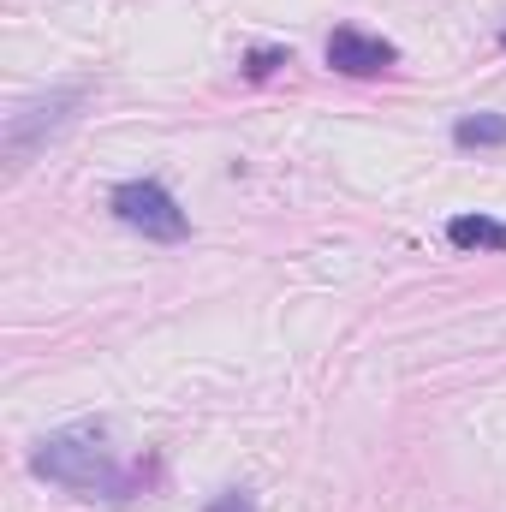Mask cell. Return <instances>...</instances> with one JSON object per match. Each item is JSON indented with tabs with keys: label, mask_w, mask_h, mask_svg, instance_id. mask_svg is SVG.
<instances>
[{
	"label": "cell",
	"mask_w": 506,
	"mask_h": 512,
	"mask_svg": "<svg viewBox=\"0 0 506 512\" xmlns=\"http://www.w3.org/2000/svg\"><path fill=\"white\" fill-rule=\"evenodd\" d=\"M84 84H66V90H48V96H36V102H24V108H12L6 114V126H0V155H6V167L18 173L54 131L72 126V114L84 108Z\"/></svg>",
	"instance_id": "2"
},
{
	"label": "cell",
	"mask_w": 506,
	"mask_h": 512,
	"mask_svg": "<svg viewBox=\"0 0 506 512\" xmlns=\"http://www.w3.org/2000/svg\"><path fill=\"white\" fill-rule=\"evenodd\" d=\"M114 215L126 221L131 233H143V239H185V209L173 203V191L167 185H155V179H126L120 191H114Z\"/></svg>",
	"instance_id": "3"
},
{
	"label": "cell",
	"mask_w": 506,
	"mask_h": 512,
	"mask_svg": "<svg viewBox=\"0 0 506 512\" xmlns=\"http://www.w3.org/2000/svg\"><path fill=\"white\" fill-rule=\"evenodd\" d=\"M501 48H506V30H501Z\"/></svg>",
	"instance_id": "9"
},
{
	"label": "cell",
	"mask_w": 506,
	"mask_h": 512,
	"mask_svg": "<svg viewBox=\"0 0 506 512\" xmlns=\"http://www.w3.org/2000/svg\"><path fill=\"white\" fill-rule=\"evenodd\" d=\"M447 239L459 251H506V221H495V215H453Z\"/></svg>",
	"instance_id": "5"
},
{
	"label": "cell",
	"mask_w": 506,
	"mask_h": 512,
	"mask_svg": "<svg viewBox=\"0 0 506 512\" xmlns=\"http://www.w3.org/2000/svg\"><path fill=\"white\" fill-rule=\"evenodd\" d=\"M393 60H399V48L381 42V36H370V30H358V24H340V30L328 36V66L346 72V78H376Z\"/></svg>",
	"instance_id": "4"
},
{
	"label": "cell",
	"mask_w": 506,
	"mask_h": 512,
	"mask_svg": "<svg viewBox=\"0 0 506 512\" xmlns=\"http://www.w3.org/2000/svg\"><path fill=\"white\" fill-rule=\"evenodd\" d=\"M203 512H256V501L245 495V489H221V495H215Z\"/></svg>",
	"instance_id": "8"
},
{
	"label": "cell",
	"mask_w": 506,
	"mask_h": 512,
	"mask_svg": "<svg viewBox=\"0 0 506 512\" xmlns=\"http://www.w3.org/2000/svg\"><path fill=\"white\" fill-rule=\"evenodd\" d=\"M453 143L459 149H495V143H506V114H465L453 126Z\"/></svg>",
	"instance_id": "6"
},
{
	"label": "cell",
	"mask_w": 506,
	"mask_h": 512,
	"mask_svg": "<svg viewBox=\"0 0 506 512\" xmlns=\"http://www.w3.org/2000/svg\"><path fill=\"white\" fill-rule=\"evenodd\" d=\"M30 465H36V477L60 483V489H72V495H108V501L131 495V477L114 465L102 423H72V429L42 435L36 453H30Z\"/></svg>",
	"instance_id": "1"
},
{
	"label": "cell",
	"mask_w": 506,
	"mask_h": 512,
	"mask_svg": "<svg viewBox=\"0 0 506 512\" xmlns=\"http://www.w3.org/2000/svg\"><path fill=\"white\" fill-rule=\"evenodd\" d=\"M280 66H292V48H251L245 54V78H274Z\"/></svg>",
	"instance_id": "7"
}]
</instances>
